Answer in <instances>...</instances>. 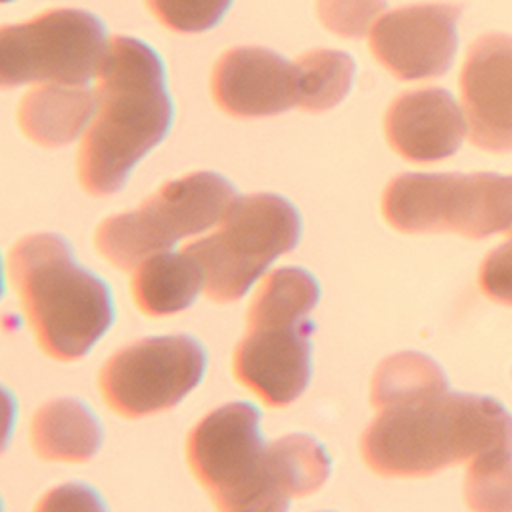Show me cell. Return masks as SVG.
I'll return each mask as SVG.
<instances>
[{"instance_id":"obj_9","label":"cell","mask_w":512,"mask_h":512,"mask_svg":"<svg viewBox=\"0 0 512 512\" xmlns=\"http://www.w3.org/2000/svg\"><path fill=\"white\" fill-rule=\"evenodd\" d=\"M202 348L187 336L146 338L121 351L102 367L98 386L106 405L125 419L173 409L204 373Z\"/></svg>"},{"instance_id":"obj_22","label":"cell","mask_w":512,"mask_h":512,"mask_svg":"<svg viewBox=\"0 0 512 512\" xmlns=\"http://www.w3.org/2000/svg\"><path fill=\"white\" fill-rule=\"evenodd\" d=\"M150 14L175 33H202L217 24L231 0H144Z\"/></svg>"},{"instance_id":"obj_2","label":"cell","mask_w":512,"mask_h":512,"mask_svg":"<svg viewBox=\"0 0 512 512\" xmlns=\"http://www.w3.org/2000/svg\"><path fill=\"white\" fill-rule=\"evenodd\" d=\"M8 277L39 346L58 361L81 359L112 325L108 288L54 234L22 238L8 254Z\"/></svg>"},{"instance_id":"obj_21","label":"cell","mask_w":512,"mask_h":512,"mask_svg":"<svg viewBox=\"0 0 512 512\" xmlns=\"http://www.w3.org/2000/svg\"><path fill=\"white\" fill-rule=\"evenodd\" d=\"M315 12L332 35L361 39L386 12V0H315Z\"/></svg>"},{"instance_id":"obj_5","label":"cell","mask_w":512,"mask_h":512,"mask_svg":"<svg viewBox=\"0 0 512 512\" xmlns=\"http://www.w3.org/2000/svg\"><path fill=\"white\" fill-rule=\"evenodd\" d=\"M217 225L215 233L183 248L198 263L211 302H238L300 240L298 211L275 194L234 198Z\"/></svg>"},{"instance_id":"obj_20","label":"cell","mask_w":512,"mask_h":512,"mask_svg":"<svg viewBox=\"0 0 512 512\" xmlns=\"http://www.w3.org/2000/svg\"><path fill=\"white\" fill-rule=\"evenodd\" d=\"M463 489L472 511H512V459L466 466Z\"/></svg>"},{"instance_id":"obj_24","label":"cell","mask_w":512,"mask_h":512,"mask_svg":"<svg viewBox=\"0 0 512 512\" xmlns=\"http://www.w3.org/2000/svg\"><path fill=\"white\" fill-rule=\"evenodd\" d=\"M511 238H512V236H511Z\"/></svg>"},{"instance_id":"obj_12","label":"cell","mask_w":512,"mask_h":512,"mask_svg":"<svg viewBox=\"0 0 512 512\" xmlns=\"http://www.w3.org/2000/svg\"><path fill=\"white\" fill-rule=\"evenodd\" d=\"M211 98L233 117L277 116L298 102L294 64L259 47L227 50L213 66Z\"/></svg>"},{"instance_id":"obj_18","label":"cell","mask_w":512,"mask_h":512,"mask_svg":"<svg viewBox=\"0 0 512 512\" xmlns=\"http://www.w3.org/2000/svg\"><path fill=\"white\" fill-rule=\"evenodd\" d=\"M447 394L442 369L422 353L405 351L382 361L373 376L371 401L376 411L409 407Z\"/></svg>"},{"instance_id":"obj_14","label":"cell","mask_w":512,"mask_h":512,"mask_svg":"<svg viewBox=\"0 0 512 512\" xmlns=\"http://www.w3.org/2000/svg\"><path fill=\"white\" fill-rule=\"evenodd\" d=\"M93 114L94 91L47 83L24 94L16 117L27 139L56 148L85 133Z\"/></svg>"},{"instance_id":"obj_19","label":"cell","mask_w":512,"mask_h":512,"mask_svg":"<svg viewBox=\"0 0 512 512\" xmlns=\"http://www.w3.org/2000/svg\"><path fill=\"white\" fill-rule=\"evenodd\" d=\"M298 102L303 112H326L338 106L350 93L355 62L342 50L315 48L302 54L296 62Z\"/></svg>"},{"instance_id":"obj_16","label":"cell","mask_w":512,"mask_h":512,"mask_svg":"<svg viewBox=\"0 0 512 512\" xmlns=\"http://www.w3.org/2000/svg\"><path fill=\"white\" fill-rule=\"evenodd\" d=\"M453 173H405L382 194L386 223L405 234L445 233V208Z\"/></svg>"},{"instance_id":"obj_1","label":"cell","mask_w":512,"mask_h":512,"mask_svg":"<svg viewBox=\"0 0 512 512\" xmlns=\"http://www.w3.org/2000/svg\"><path fill=\"white\" fill-rule=\"evenodd\" d=\"M94 114L77 150V179L91 196L125 185L133 165L165 137L171 102L163 66L142 41L108 37L94 73Z\"/></svg>"},{"instance_id":"obj_17","label":"cell","mask_w":512,"mask_h":512,"mask_svg":"<svg viewBox=\"0 0 512 512\" xmlns=\"http://www.w3.org/2000/svg\"><path fill=\"white\" fill-rule=\"evenodd\" d=\"M202 286V271L187 252L148 257L137 265L131 280L133 300L148 317L175 315L187 309Z\"/></svg>"},{"instance_id":"obj_15","label":"cell","mask_w":512,"mask_h":512,"mask_svg":"<svg viewBox=\"0 0 512 512\" xmlns=\"http://www.w3.org/2000/svg\"><path fill=\"white\" fill-rule=\"evenodd\" d=\"M29 438L45 461L85 463L100 447V426L79 401L56 399L35 413Z\"/></svg>"},{"instance_id":"obj_23","label":"cell","mask_w":512,"mask_h":512,"mask_svg":"<svg viewBox=\"0 0 512 512\" xmlns=\"http://www.w3.org/2000/svg\"><path fill=\"white\" fill-rule=\"evenodd\" d=\"M478 286L491 302L512 307V238L484 257Z\"/></svg>"},{"instance_id":"obj_8","label":"cell","mask_w":512,"mask_h":512,"mask_svg":"<svg viewBox=\"0 0 512 512\" xmlns=\"http://www.w3.org/2000/svg\"><path fill=\"white\" fill-rule=\"evenodd\" d=\"M361 455L384 478H426L468 465L459 394L378 411L361 438Z\"/></svg>"},{"instance_id":"obj_4","label":"cell","mask_w":512,"mask_h":512,"mask_svg":"<svg viewBox=\"0 0 512 512\" xmlns=\"http://www.w3.org/2000/svg\"><path fill=\"white\" fill-rule=\"evenodd\" d=\"M257 411L231 403L200 420L187 440V461L198 484L221 511H284L273 443L263 445Z\"/></svg>"},{"instance_id":"obj_13","label":"cell","mask_w":512,"mask_h":512,"mask_svg":"<svg viewBox=\"0 0 512 512\" xmlns=\"http://www.w3.org/2000/svg\"><path fill=\"white\" fill-rule=\"evenodd\" d=\"M384 135L397 156L419 165L449 160L468 140L461 104L442 87L396 96L384 116Z\"/></svg>"},{"instance_id":"obj_3","label":"cell","mask_w":512,"mask_h":512,"mask_svg":"<svg viewBox=\"0 0 512 512\" xmlns=\"http://www.w3.org/2000/svg\"><path fill=\"white\" fill-rule=\"evenodd\" d=\"M319 286L302 269H279L257 288L248 307L246 334L233 357L234 378L269 407H286L309 382L307 315Z\"/></svg>"},{"instance_id":"obj_11","label":"cell","mask_w":512,"mask_h":512,"mask_svg":"<svg viewBox=\"0 0 512 512\" xmlns=\"http://www.w3.org/2000/svg\"><path fill=\"white\" fill-rule=\"evenodd\" d=\"M459 104L468 142L489 154L512 152V37L484 33L466 50Z\"/></svg>"},{"instance_id":"obj_10","label":"cell","mask_w":512,"mask_h":512,"mask_svg":"<svg viewBox=\"0 0 512 512\" xmlns=\"http://www.w3.org/2000/svg\"><path fill=\"white\" fill-rule=\"evenodd\" d=\"M463 6L420 2L384 12L367 35L374 60L399 81L445 75L457 54Z\"/></svg>"},{"instance_id":"obj_6","label":"cell","mask_w":512,"mask_h":512,"mask_svg":"<svg viewBox=\"0 0 512 512\" xmlns=\"http://www.w3.org/2000/svg\"><path fill=\"white\" fill-rule=\"evenodd\" d=\"M234 198L233 187L223 177L208 171L190 173L165 183L137 210L102 221L94 233L96 250L117 269L129 271L177 240L217 225Z\"/></svg>"},{"instance_id":"obj_7","label":"cell","mask_w":512,"mask_h":512,"mask_svg":"<svg viewBox=\"0 0 512 512\" xmlns=\"http://www.w3.org/2000/svg\"><path fill=\"white\" fill-rule=\"evenodd\" d=\"M108 37L96 16L52 8L24 24L0 29V85L85 87L98 68Z\"/></svg>"}]
</instances>
